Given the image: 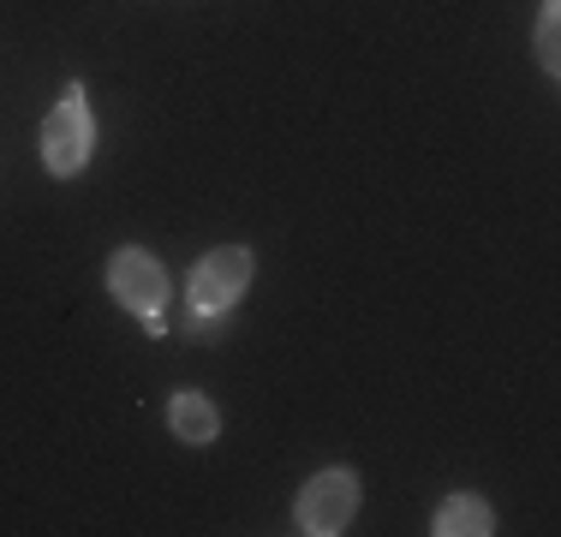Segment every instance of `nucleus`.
Returning <instances> with one entry per match:
<instances>
[{
    "label": "nucleus",
    "instance_id": "1",
    "mask_svg": "<svg viewBox=\"0 0 561 537\" xmlns=\"http://www.w3.org/2000/svg\"><path fill=\"white\" fill-rule=\"evenodd\" d=\"M108 293L126 305L131 317H144V329L162 334V305H168V268L150 258V251H114L108 263Z\"/></svg>",
    "mask_w": 561,
    "mask_h": 537
},
{
    "label": "nucleus",
    "instance_id": "2",
    "mask_svg": "<svg viewBox=\"0 0 561 537\" xmlns=\"http://www.w3.org/2000/svg\"><path fill=\"white\" fill-rule=\"evenodd\" d=\"M90 150H96V126H90V107H84V90H66L60 107L48 114L43 126V161L55 180H72V173H84Z\"/></svg>",
    "mask_w": 561,
    "mask_h": 537
},
{
    "label": "nucleus",
    "instance_id": "3",
    "mask_svg": "<svg viewBox=\"0 0 561 537\" xmlns=\"http://www.w3.org/2000/svg\"><path fill=\"white\" fill-rule=\"evenodd\" d=\"M245 287H251V251L245 245L209 251V258L192 268V317H204V322L227 317L245 299Z\"/></svg>",
    "mask_w": 561,
    "mask_h": 537
},
{
    "label": "nucleus",
    "instance_id": "4",
    "mask_svg": "<svg viewBox=\"0 0 561 537\" xmlns=\"http://www.w3.org/2000/svg\"><path fill=\"white\" fill-rule=\"evenodd\" d=\"M353 514H358V478L346 466H329V472H317L299 490V532H311V537L346 532Z\"/></svg>",
    "mask_w": 561,
    "mask_h": 537
},
{
    "label": "nucleus",
    "instance_id": "5",
    "mask_svg": "<svg viewBox=\"0 0 561 537\" xmlns=\"http://www.w3.org/2000/svg\"><path fill=\"white\" fill-rule=\"evenodd\" d=\"M168 424H173V436H180V442H192V448L216 442V430H221L216 407H209L204 395H173V400H168Z\"/></svg>",
    "mask_w": 561,
    "mask_h": 537
},
{
    "label": "nucleus",
    "instance_id": "6",
    "mask_svg": "<svg viewBox=\"0 0 561 537\" xmlns=\"http://www.w3.org/2000/svg\"><path fill=\"white\" fill-rule=\"evenodd\" d=\"M436 532L443 537H484V532H496V514L478 495H448L443 514H436Z\"/></svg>",
    "mask_w": 561,
    "mask_h": 537
},
{
    "label": "nucleus",
    "instance_id": "7",
    "mask_svg": "<svg viewBox=\"0 0 561 537\" xmlns=\"http://www.w3.org/2000/svg\"><path fill=\"white\" fill-rule=\"evenodd\" d=\"M556 19H561V7H556V0H543V19H538V60H543V72H556V66H561V54H556Z\"/></svg>",
    "mask_w": 561,
    "mask_h": 537
}]
</instances>
